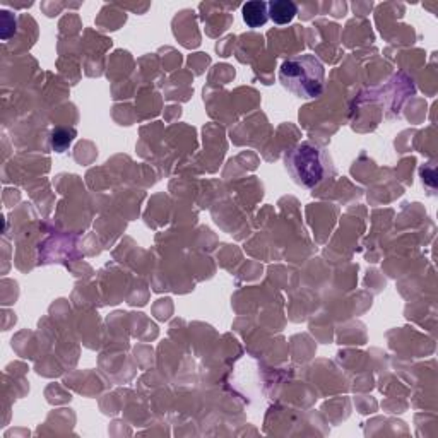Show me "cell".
I'll return each mask as SVG.
<instances>
[{
    "instance_id": "cell-2",
    "label": "cell",
    "mask_w": 438,
    "mask_h": 438,
    "mask_svg": "<svg viewBox=\"0 0 438 438\" xmlns=\"http://www.w3.org/2000/svg\"><path fill=\"white\" fill-rule=\"evenodd\" d=\"M279 81L295 96L312 100L322 94L326 84V69L315 55H297L283 62Z\"/></svg>"
},
{
    "instance_id": "cell-5",
    "label": "cell",
    "mask_w": 438,
    "mask_h": 438,
    "mask_svg": "<svg viewBox=\"0 0 438 438\" xmlns=\"http://www.w3.org/2000/svg\"><path fill=\"white\" fill-rule=\"evenodd\" d=\"M76 130L74 129H57L52 132V148L55 151L62 152L71 146V142L74 141Z\"/></svg>"
},
{
    "instance_id": "cell-3",
    "label": "cell",
    "mask_w": 438,
    "mask_h": 438,
    "mask_svg": "<svg viewBox=\"0 0 438 438\" xmlns=\"http://www.w3.org/2000/svg\"><path fill=\"white\" fill-rule=\"evenodd\" d=\"M268 9L269 19H272L279 26L290 24L298 14V6L295 2H290V0H274V2L268 3Z\"/></svg>"
},
{
    "instance_id": "cell-1",
    "label": "cell",
    "mask_w": 438,
    "mask_h": 438,
    "mask_svg": "<svg viewBox=\"0 0 438 438\" xmlns=\"http://www.w3.org/2000/svg\"><path fill=\"white\" fill-rule=\"evenodd\" d=\"M284 164L291 178L298 185L313 189L334 177V163L331 155L313 142H301L284 156Z\"/></svg>"
},
{
    "instance_id": "cell-4",
    "label": "cell",
    "mask_w": 438,
    "mask_h": 438,
    "mask_svg": "<svg viewBox=\"0 0 438 438\" xmlns=\"http://www.w3.org/2000/svg\"><path fill=\"white\" fill-rule=\"evenodd\" d=\"M243 21L247 23L248 28L255 29L261 28L268 23L269 19V9L268 3L261 2V0H254V2H247L242 9Z\"/></svg>"
}]
</instances>
